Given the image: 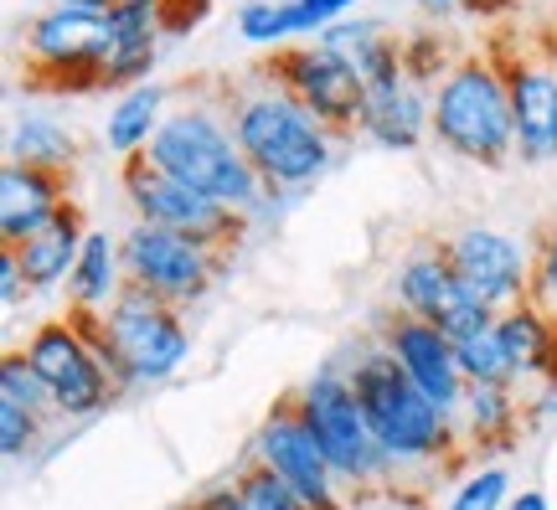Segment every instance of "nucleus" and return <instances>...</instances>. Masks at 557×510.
Returning <instances> with one entry per match:
<instances>
[{"label": "nucleus", "instance_id": "1", "mask_svg": "<svg viewBox=\"0 0 557 510\" xmlns=\"http://www.w3.org/2000/svg\"><path fill=\"white\" fill-rule=\"evenodd\" d=\"M341 366H346L361 408L372 418V433H377L382 453H387L393 485H423V480H438V474L455 480L470 464L455 418L418 393L413 382L398 372V361L382 351L372 335L351 340L341 351Z\"/></svg>", "mask_w": 557, "mask_h": 510}, {"label": "nucleus", "instance_id": "2", "mask_svg": "<svg viewBox=\"0 0 557 510\" xmlns=\"http://www.w3.org/2000/svg\"><path fill=\"white\" fill-rule=\"evenodd\" d=\"M227 114H233V135H238L248 165L259 171L269 191H289L305 197L310 186L336 171L341 160V129H331L320 114H310L295 94H284L269 73H253L248 83L222 88Z\"/></svg>", "mask_w": 557, "mask_h": 510}, {"label": "nucleus", "instance_id": "3", "mask_svg": "<svg viewBox=\"0 0 557 510\" xmlns=\"http://www.w3.org/2000/svg\"><path fill=\"white\" fill-rule=\"evenodd\" d=\"M145 160L165 171V176L186 181L191 191L222 201L227 212H238L248 222V212L263 201L259 171L248 165L238 135H233V114H227V99H212V94H197V99L171 103V114L160 124V135L150 139Z\"/></svg>", "mask_w": 557, "mask_h": 510}, {"label": "nucleus", "instance_id": "4", "mask_svg": "<svg viewBox=\"0 0 557 510\" xmlns=\"http://www.w3.org/2000/svg\"><path fill=\"white\" fill-rule=\"evenodd\" d=\"M434 145L480 171H500L517 160L511 88L491 47L459 52L449 73L434 83Z\"/></svg>", "mask_w": 557, "mask_h": 510}, {"label": "nucleus", "instance_id": "5", "mask_svg": "<svg viewBox=\"0 0 557 510\" xmlns=\"http://www.w3.org/2000/svg\"><path fill=\"white\" fill-rule=\"evenodd\" d=\"M83 320L94 325V340H99L109 372L120 376L124 397L165 387L191 361V325H186V314L176 304H165V299L135 289V284L103 314H83Z\"/></svg>", "mask_w": 557, "mask_h": 510}, {"label": "nucleus", "instance_id": "6", "mask_svg": "<svg viewBox=\"0 0 557 510\" xmlns=\"http://www.w3.org/2000/svg\"><path fill=\"white\" fill-rule=\"evenodd\" d=\"M289 397H295L299 418L310 423V433L320 438V449L331 459L341 490L346 495L398 490V485H393V470H387V453H382L377 433H372V418L361 408V397H357V387H351L346 366H341V356L336 361H320Z\"/></svg>", "mask_w": 557, "mask_h": 510}, {"label": "nucleus", "instance_id": "7", "mask_svg": "<svg viewBox=\"0 0 557 510\" xmlns=\"http://www.w3.org/2000/svg\"><path fill=\"white\" fill-rule=\"evenodd\" d=\"M21 351L32 361V372L41 376V387L52 397V418L58 423H88L109 412L124 397L120 376L109 372L99 340H94V325L83 314H47L37 320Z\"/></svg>", "mask_w": 557, "mask_h": 510}, {"label": "nucleus", "instance_id": "8", "mask_svg": "<svg viewBox=\"0 0 557 510\" xmlns=\"http://www.w3.org/2000/svg\"><path fill=\"white\" fill-rule=\"evenodd\" d=\"M26 83L47 94H103L109 62V11L47 5L21 26Z\"/></svg>", "mask_w": 557, "mask_h": 510}, {"label": "nucleus", "instance_id": "9", "mask_svg": "<svg viewBox=\"0 0 557 510\" xmlns=\"http://www.w3.org/2000/svg\"><path fill=\"white\" fill-rule=\"evenodd\" d=\"M120 242H124V274H129V284L165 299V304H176L181 314L197 310L201 299H212V289L227 278V263H233V253L207 248L197 237L150 227V222H129L120 233Z\"/></svg>", "mask_w": 557, "mask_h": 510}, {"label": "nucleus", "instance_id": "10", "mask_svg": "<svg viewBox=\"0 0 557 510\" xmlns=\"http://www.w3.org/2000/svg\"><path fill=\"white\" fill-rule=\"evenodd\" d=\"M120 191H124V207H129V222H150V227H165V233L197 237V242L222 248V253H233L248 237V222L238 212H227L222 201L201 197L186 181L156 171L145 156L120 165Z\"/></svg>", "mask_w": 557, "mask_h": 510}, {"label": "nucleus", "instance_id": "11", "mask_svg": "<svg viewBox=\"0 0 557 510\" xmlns=\"http://www.w3.org/2000/svg\"><path fill=\"white\" fill-rule=\"evenodd\" d=\"M387 299H393V310L438 325L449 340H459V335H470L496 320L491 310H480L475 299H470V289L459 284L455 263H449L438 237H423L413 248H403L393 274H387Z\"/></svg>", "mask_w": 557, "mask_h": 510}, {"label": "nucleus", "instance_id": "12", "mask_svg": "<svg viewBox=\"0 0 557 510\" xmlns=\"http://www.w3.org/2000/svg\"><path fill=\"white\" fill-rule=\"evenodd\" d=\"M438 242L480 310L506 314L532 299V242H521L517 233H506L496 222H465Z\"/></svg>", "mask_w": 557, "mask_h": 510}, {"label": "nucleus", "instance_id": "13", "mask_svg": "<svg viewBox=\"0 0 557 510\" xmlns=\"http://www.w3.org/2000/svg\"><path fill=\"white\" fill-rule=\"evenodd\" d=\"M248 459L263 464V470H274L310 510H351L336 470H331V459L320 449V438L310 433V423L299 418L295 397H278L274 408L263 412L259 433H253V444H248Z\"/></svg>", "mask_w": 557, "mask_h": 510}, {"label": "nucleus", "instance_id": "14", "mask_svg": "<svg viewBox=\"0 0 557 510\" xmlns=\"http://www.w3.org/2000/svg\"><path fill=\"white\" fill-rule=\"evenodd\" d=\"M506 88H511V119H517V160L521 165H557V73L542 58L537 41L491 37Z\"/></svg>", "mask_w": 557, "mask_h": 510}, {"label": "nucleus", "instance_id": "15", "mask_svg": "<svg viewBox=\"0 0 557 510\" xmlns=\"http://www.w3.org/2000/svg\"><path fill=\"white\" fill-rule=\"evenodd\" d=\"M372 340L398 361V372L413 382L418 393L455 418L465 393H470V382L459 372V356H455V340H449V335L438 331V325H429V320L403 314V310H377Z\"/></svg>", "mask_w": 557, "mask_h": 510}, {"label": "nucleus", "instance_id": "16", "mask_svg": "<svg viewBox=\"0 0 557 510\" xmlns=\"http://www.w3.org/2000/svg\"><path fill=\"white\" fill-rule=\"evenodd\" d=\"M263 73L284 88V94H295L310 114H320L331 129L341 135H357V114H361V99H367V88L351 78V67H341L320 41H295V47H284L274 58L263 62Z\"/></svg>", "mask_w": 557, "mask_h": 510}, {"label": "nucleus", "instance_id": "17", "mask_svg": "<svg viewBox=\"0 0 557 510\" xmlns=\"http://www.w3.org/2000/svg\"><path fill=\"white\" fill-rule=\"evenodd\" d=\"M357 135L377 150H393V156L423 150V139H434V83L413 78L408 67L372 83L361 99Z\"/></svg>", "mask_w": 557, "mask_h": 510}, {"label": "nucleus", "instance_id": "18", "mask_svg": "<svg viewBox=\"0 0 557 510\" xmlns=\"http://www.w3.org/2000/svg\"><path fill=\"white\" fill-rule=\"evenodd\" d=\"M171 37L160 0H114L109 5V62H103V94H124L139 83H156L160 47Z\"/></svg>", "mask_w": 557, "mask_h": 510}, {"label": "nucleus", "instance_id": "19", "mask_svg": "<svg viewBox=\"0 0 557 510\" xmlns=\"http://www.w3.org/2000/svg\"><path fill=\"white\" fill-rule=\"evenodd\" d=\"M62 207H73L67 197V176L52 171H32V165H11L0 171V248H21L26 237H37Z\"/></svg>", "mask_w": 557, "mask_h": 510}, {"label": "nucleus", "instance_id": "20", "mask_svg": "<svg viewBox=\"0 0 557 510\" xmlns=\"http://www.w3.org/2000/svg\"><path fill=\"white\" fill-rule=\"evenodd\" d=\"M455 428L465 444V459L506 453L527 428V397H521V387H480L475 382L455 412Z\"/></svg>", "mask_w": 557, "mask_h": 510}, {"label": "nucleus", "instance_id": "21", "mask_svg": "<svg viewBox=\"0 0 557 510\" xmlns=\"http://www.w3.org/2000/svg\"><path fill=\"white\" fill-rule=\"evenodd\" d=\"M129 289V274H124V242L120 233H103V227H88L83 237V253L67 274V314H103L114 299Z\"/></svg>", "mask_w": 557, "mask_h": 510}, {"label": "nucleus", "instance_id": "22", "mask_svg": "<svg viewBox=\"0 0 557 510\" xmlns=\"http://www.w3.org/2000/svg\"><path fill=\"white\" fill-rule=\"evenodd\" d=\"M83 237H88V222H83V207H62L37 237H26L16 248L21 274L32 284V295H62L67 289V274L83 253Z\"/></svg>", "mask_w": 557, "mask_h": 510}, {"label": "nucleus", "instance_id": "23", "mask_svg": "<svg viewBox=\"0 0 557 510\" xmlns=\"http://www.w3.org/2000/svg\"><path fill=\"white\" fill-rule=\"evenodd\" d=\"M496 331L511 356V376L517 387H547L557 382V320L542 304H517V310L496 314Z\"/></svg>", "mask_w": 557, "mask_h": 510}, {"label": "nucleus", "instance_id": "24", "mask_svg": "<svg viewBox=\"0 0 557 510\" xmlns=\"http://www.w3.org/2000/svg\"><path fill=\"white\" fill-rule=\"evenodd\" d=\"M315 41L341 62V67H351V78H357L361 88H372V83L403 73V37H393L377 16L341 21V26H331V32Z\"/></svg>", "mask_w": 557, "mask_h": 510}, {"label": "nucleus", "instance_id": "25", "mask_svg": "<svg viewBox=\"0 0 557 510\" xmlns=\"http://www.w3.org/2000/svg\"><path fill=\"white\" fill-rule=\"evenodd\" d=\"M171 114V88L165 83H139L114 94L109 114H103V150L120 160H139L150 150V139L160 135V124Z\"/></svg>", "mask_w": 557, "mask_h": 510}, {"label": "nucleus", "instance_id": "26", "mask_svg": "<svg viewBox=\"0 0 557 510\" xmlns=\"http://www.w3.org/2000/svg\"><path fill=\"white\" fill-rule=\"evenodd\" d=\"M83 156V139L73 124H62L58 114H16L11 135H5V160L11 165H32V171H52V176H73V165Z\"/></svg>", "mask_w": 557, "mask_h": 510}, {"label": "nucleus", "instance_id": "27", "mask_svg": "<svg viewBox=\"0 0 557 510\" xmlns=\"http://www.w3.org/2000/svg\"><path fill=\"white\" fill-rule=\"evenodd\" d=\"M511 470L500 459H470L444 495V510H511Z\"/></svg>", "mask_w": 557, "mask_h": 510}, {"label": "nucleus", "instance_id": "28", "mask_svg": "<svg viewBox=\"0 0 557 510\" xmlns=\"http://www.w3.org/2000/svg\"><path fill=\"white\" fill-rule=\"evenodd\" d=\"M455 356H459V372L470 387H517V376H511V356H506V340H500L496 320L491 325H480V331L459 335L455 340Z\"/></svg>", "mask_w": 557, "mask_h": 510}, {"label": "nucleus", "instance_id": "29", "mask_svg": "<svg viewBox=\"0 0 557 510\" xmlns=\"http://www.w3.org/2000/svg\"><path fill=\"white\" fill-rule=\"evenodd\" d=\"M52 423L58 418H41V412H26L16 402H0V453H5V464H32L41 453V444L52 438Z\"/></svg>", "mask_w": 557, "mask_h": 510}, {"label": "nucleus", "instance_id": "30", "mask_svg": "<svg viewBox=\"0 0 557 510\" xmlns=\"http://www.w3.org/2000/svg\"><path fill=\"white\" fill-rule=\"evenodd\" d=\"M284 5V32H289V47L295 41H315L325 37L331 26L351 21L361 11V0H278Z\"/></svg>", "mask_w": 557, "mask_h": 510}, {"label": "nucleus", "instance_id": "31", "mask_svg": "<svg viewBox=\"0 0 557 510\" xmlns=\"http://www.w3.org/2000/svg\"><path fill=\"white\" fill-rule=\"evenodd\" d=\"M0 402H16V408H26V412L52 418V397H47L41 376L32 372V361H26L21 346H11V351L0 356Z\"/></svg>", "mask_w": 557, "mask_h": 510}, {"label": "nucleus", "instance_id": "32", "mask_svg": "<svg viewBox=\"0 0 557 510\" xmlns=\"http://www.w3.org/2000/svg\"><path fill=\"white\" fill-rule=\"evenodd\" d=\"M233 32H238L248 47H263L269 58L289 47V32H284V5H278V0H243L238 16H233Z\"/></svg>", "mask_w": 557, "mask_h": 510}, {"label": "nucleus", "instance_id": "33", "mask_svg": "<svg viewBox=\"0 0 557 510\" xmlns=\"http://www.w3.org/2000/svg\"><path fill=\"white\" fill-rule=\"evenodd\" d=\"M233 480H238L248 510H310L274 470H263V464H253V459H243L238 470H233Z\"/></svg>", "mask_w": 557, "mask_h": 510}, {"label": "nucleus", "instance_id": "34", "mask_svg": "<svg viewBox=\"0 0 557 510\" xmlns=\"http://www.w3.org/2000/svg\"><path fill=\"white\" fill-rule=\"evenodd\" d=\"M532 304L557 320V222L532 242Z\"/></svg>", "mask_w": 557, "mask_h": 510}, {"label": "nucleus", "instance_id": "35", "mask_svg": "<svg viewBox=\"0 0 557 510\" xmlns=\"http://www.w3.org/2000/svg\"><path fill=\"white\" fill-rule=\"evenodd\" d=\"M26 299H37L32 295V284H26V274H21V258L16 248H0V310L5 314H16Z\"/></svg>", "mask_w": 557, "mask_h": 510}, {"label": "nucleus", "instance_id": "36", "mask_svg": "<svg viewBox=\"0 0 557 510\" xmlns=\"http://www.w3.org/2000/svg\"><path fill=\"white\" fill-rule=\"evenodd\" d=\"M191 510H248V500H243L238 480L227 474V480H212V485H201V490L191 495Z\"/></svg>", "mask_w": 557, "mask_h": 510}, {"label": "nucleus", "instance_id": "37", "mask_svg": "<svg viewBox=\"0 0 557 510\" xmlns=\"http://www.w3.org/2000/svg\"><path fill=\"white\" fill-rule=\"evenodd\" d=\"M418 16H429V21H455L470 11V0H408Z\"/></svg>", "mask_w": 557, "mask_h": 510}, {"label": "nucleus", "instance_id": "38", "mask_svg": "<svg viewBox=\"0 0 557 510\" xmlns=\"http://www.w3.org/2000/svg\"><path fill=\"white\" fill-rule=\"evenodd\" d=\"M511 510H557V506H553V495L547 490H517Z\"/></svg>", "mask_w": 557, "mask_h": 510}, {"label": "nucleus", "instance_id": "39", "mask_svg": "<svg viewBox=\"0 0 557 510\" xmlns=\"http://www.w3.org/2000/svg\"><path fill=\"white\" fill-rule=\"evenodd\" d=\"M537 47H542V58L553 62V73H557V26H553V32H542V37H537Z\"/></svg>", "mask_w": 557, "mask_h": 510}, {"label": "nucleus", "instance_id": "40", "mask_svg": "<svg viewBox=\"0 0 557 510\" xmlns=\"http://www.w3.org/2000/svg\"><path fill=\"white\" fill-rule=\"evenodd\" d=\"M52 5H83V11H109L114 0H52Z\"/></svg>", "mask_w": 557, "mask_h": 510}, {"label": "nucleus", "instance_id": "41", "mask_svg": "<svg viewBox=\"0 0 557 510\" xmlns=\"http://www.w3.org/2000/svg\"><path fill=\"white\" fill-rule=\"evenodd\" d=\"M176 510H191V500H186V506H176Z\"/></svg>", "mask_w": 557, "mask_h": 510}]
</instances>
